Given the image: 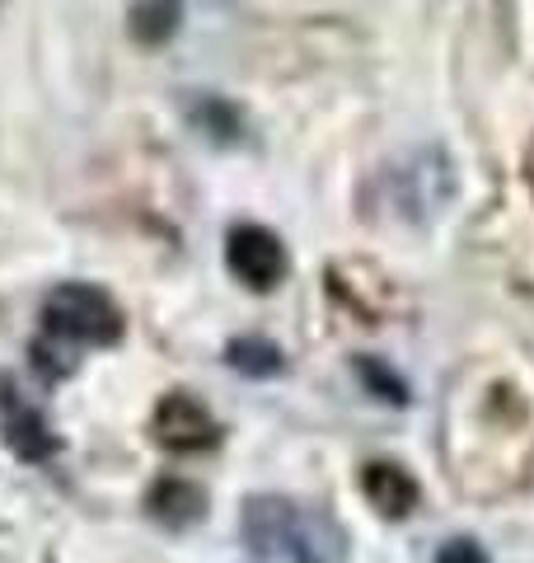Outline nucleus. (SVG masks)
Segmentation results:
<instances>
[{
    "label": "nucleus",
    "instance_id": "obj_8",
    "mask_svg": "<svg viewBox=\"0 0 534 563\" xmlns=\"http://www.w3.org/2000/svg\"><path fill=\"white\" fill-rule=\"evenodd\" d=\"M225 362L248 380H272V376H281V366H287L281 347L267 339H235L225 347Z\"/></svg>",
    "mask_w": 534,
    "mask_h": 563
},
{
    "label": "nucleus",
    "instance_id": "obj_2",
    "mask_svg": "<svg viewBox=\"0 0 534 563\" xmlns=\"http://www.w3.org/2000/svg\"><path fill=\"white\" fill-rule=\"evenodd\" d=\"M122 339V310L109 291L62 282L43 301V343L52 347H113Z\"/></svg>",
    "mask_w": 534,
    "mask_h": 563
},
{
    "label": "nucleus",
    "instance_id": "obj_4",
    "mask_svg": "<svg viewBox=\"0 0 534 563\" xmlns=\"http://www.w3.org/2000/svg\"><path fill=\"white\" fill-rule=\"evenodd\" d=\"M151 432L155 442L174 451V455H198V451H211L216 446V418L207 413L202 399L192 395H165L155 404V418H151Z\"/></svg>",
    "mask_w": 534,
    "mask_h": 563
},
{
    "label": "nucleus",
    "instance_id": "obj_7",
    "mask_svg": "<svg viewBox=\"0 0 534 563\" xmlns=\"http://www.w3.org/2000/svg\"><path fill=\"white\" fill-rule=\"evenodd\" d=\"M146 507H151V517L155 521H165V526H192L202 517V507H207V493L198 488V484H188V479H159L155 488H151V498H146Z\"/></svg>",
    "mask_w": 534,
    "mask_h": 563
},
{
    "label": "nucleus",
    "instance_id": "obj_11",
    "mask_svg": "<svg viewBox=\"0 0 534 563\" xmlns=\"http://www.w3.org/2000/svg\"><path fill=\"white\" fill-rule=\"evenodd\" d=\"M361 376H366V380H376L380 399H389V404H403V399H408V395H403V380H389L376 362H361Z\"/></svg>",
    "mask_w": 534,
    "mask_h": 563
},
{
    "label": "nucleus",
    "instance_id": "obj_6",
    "mask_svg": "<svg viewBox=\"0 0 534 563\" xmlns=\"http://www.w3.org/2000/svg\"><path fill=\"white\" fill-rule=\"evenodd\" d=\"M5 437L24 461H47V455H57V437L47 432L43 413L24 399H5Z\"/></svg>",
    "mask_w": 534,
    "mask_h": 563
},
{
    "label": "nucleus",
    "instance_id": "obj_5",
    "mask_svg": "<svg viewBox=\"0 0 534 563\" xmlns=\"http://www.w3.org/2000/svg\"><path fill=\"white\" fill-rule=\"evenodd\" d=\"M361 493L380 517H408L418 507V479L403 465H389V461H370L361 470Z\"/></svg>",
    "mask_w": 534,
    "mask_h": 563
},
{
    "label": "nucleus",
    "instance_id": "obj_3",
    "mask_svg": "<svg viewBox=\"0 0 534 563\" xmlns=\"http://www.w3.org/2000/svg\"><path fill=\"white\" fill-rule=\"evenodd\" d=\"M225 268L235 273L244 287L254 291H272L281 277H287L291 258H287V244H281L277 231L267 225H235L225 235Z\"/></svg>",
    "mask_w": 534,
    "mask_h": 563
},
{
    "label": "nucleus",
    "instance_id": "obj_9",
    "mask_svg": "<svg viewBox=\"0 0 534 563\" xmlns=\"http://www.w3.org/2000/svg\"><path fill=\"white\" fill-rule=\"evenodd\" d=\"M178 29V0H136L132 5V38L146 43V47H159L169 43Z\"/></svg>",
    "mask_w": 534,
    "mask_h": 563
},
{
    "label": "nucleus",
    "instance_id": "obj_10",
    "mask_svg": "<svg viewBox=\"0 0 534 563\" xmlns=\"http://www.w3.org/2000/svg\"><path fill=\"white\" fill-rule=\"evenodd\" d=\"M436 563H488V554L478 550L474 540H465V536H459V540H445V544H441Z\"/></svg>",
    "mask_w": 534,
    "mask_h": 563
},
{
    "label": "nucleus",
    "instance_id": "obj_1",
    "mask_svg": "<svg viewBox=\"0 0 534 563\" xmlns=\"http://www.w3.org/2000/svg\"><path fill=\"white\" fill-rule=\"evenodd\" d=\"M240 536L258 559L281 563H347V531L329 512L277 493H258L240 512Z\"/></svg>",
    "mask_w": 534,
    "mask_h": 563
}]
</instances>
